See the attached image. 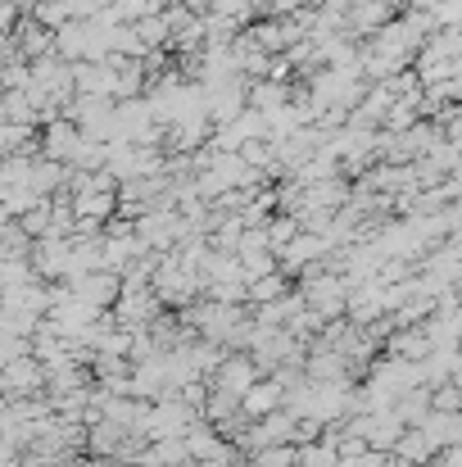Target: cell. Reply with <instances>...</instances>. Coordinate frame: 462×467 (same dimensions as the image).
I'll list each match as a JSON object with an SVG mask.
<instances>
[{
	"mask_svg": "<svg viewBox=\"0 0 462 467\" xmlns=\"http://www.w3.org/2000/svg\"><path fill=\"white\" fill-rule=\"evenodd\" d=\"M5 400H27V395H46L50 390V368L36 358V354H27V358H14V363H5Z\"/></svg>",
	"mask_w": 462,
	"mask_h": 467,
	"instance_id": "6da1fadb",
	"label": "cell"
},
{
	"mask_svg": "<svg viewBox=\"0 0 462 467\" xmlns=\"http://www.w3.org/2000/svg\"><path fill=\"white\" fill-rule=\"evenodd\" d=\"M263 377H268V372L259 368V358H254V354H241V349H231V354H227V363H222V368H218L209 381L245 400V395H250V390H254Z\"/></svg>",
	"mask_w": 462,
	"mask_h": 467,
	"instance_id": "7a4b0ae2",
	"label": "cell"
},
{
	"mask_svg": "<svg viewBox=\"0 0 462 467\" xmlns=\"http://www.w3.org/2000/svg\"><path fill=\"white\" fill-rule=\"evenodd\" d=\"M68 286H73V296L91 300L96 309H114V305L123 300V273H114V268H100V273H82V277H73Z\"/></svg>",
	"mask_w": 462,
	"mask_h": 467,
	"instance_id": "3957f363",
	"label": "cell"
},
{
	"mask_svg": "<svg viewBox=\"0 0 462 467\" xmlns=\"http://www.w3.org/2000/svg\"><path fill=\"white\" fill-rule=\"evenodd\" d=\"M286 395H291V390H286V381L272 372V377H263V381L241 400V404H245V413H250V418H268L272 409H286Z\"/></svg>",
	"mask_w": 462,
	"mask_h": 467,
	"instance_id": "277c9868",
	"label": "cell"
},
{
	"mask_svg": "<svg viewBox=\"0 0 462 467\" xmlns=\"http://www.w3.org/2000/svg\"><path fill=\"white\" fill-rule=\"evenodd\" d=\"M404 431H408L404 413H399V409H381V413H372V431H367V441H372V450L395 454V445L404 441Z\"/></svg>",
	"mask_w": 462,
	"mask_h": 467,
	"instance_id": "5b68a950",
	"label": "cell"
},
{
	"mask_svg": "<svg viewBox=\"0 0 462 467\" xmlns=\"http://www.w3.org/2000/svg\"><path fill=\"white\" fill-rule=\"evenodd\" d=\"M436 454H440V445L431 441L426 427H408L404 441L395 445V459H399V463H436Z\"/></svg>",
	"mask_w": 462,
	"mask_h": 467,
	"instance_id": "8992f818",
	"label": "cell"
},
{
	"mask_svg": "<svg viewBox=\"0 0 462 467\" xmlns=\"http://www.w3.org/2000/svg\"><path fill=\"white\" fill-rule=\"evenodd\" d=\"M282 296H291V273H286V268L263 273V277L250 282V309H254V305H272V300H282Z\"/></svg>",
	"mask_w": 462,
	"mask_h": 467,
	"instance_id": "52a82bcc",
	"label": "cell"
},
{
	"mask_svg": "<svg viewBox=\"0 0 462 467\" xmlns=\"http://www.w3.org/2000/svg\"><path fill=\"white\" fill-rule=\"evenodd\" d=\"M245 404H241V395H231V390H222V386H213L209 390V404H204V418L209 422H227V418H236Z\"/></svg>",
	"mask_w": 462,
	"mask_h": 467,
	"instance_id": "ba28073f",
	"label": "cell"
},
{
	"mask_svg": "<svg viewBox=\"0 0 462 467\" xmlns=\"http://www.w3.org/2000/svg\"><path fill=\"white\" fill-rule=\"evenodd\" d=\"M250 467H300V445H263L250 454Z\"/></svg>",
	"mask_w": 462,
	"mask_h": 467,
	"instance_id": "9c48e42d",
	"label": "cell"
}]
</instances>
